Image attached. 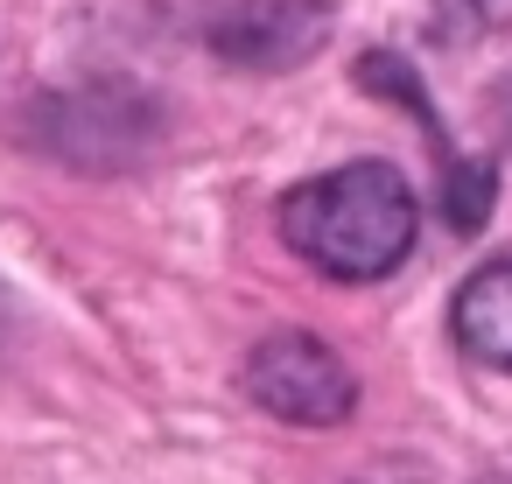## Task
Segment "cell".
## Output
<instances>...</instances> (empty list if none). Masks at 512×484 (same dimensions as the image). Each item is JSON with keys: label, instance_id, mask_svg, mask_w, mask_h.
Instances as JSON below:
<instances>
[{"label": "cell", "instance_id": "1", "mask_svg": "<svg viewBox=\"0 0 512 484\" xmlns=\"http://www.w3.org/2000/svg\"><path fill=\"white\" fill-rule=\"evenodd\" d=\"M414 190L393 162H344L281 197V239L330 281H386L414 253Z\"/></svg>", "mask_w": 512, "mask_h": 484}, {"label": "cell", "instance_id": "6", "mask_svg": "<svg viewBox=\"0 0 512 484\" xmlns=\"http://www.w3.org/2000/svg\"><path fill=\"white\" fill-rule=\"evenodd\" d=\"M358 484H435L428 470H372V477H358Z\"/></svg>", "mask_w": 512, "mask_h": 484}, {"label": "cell", "instance_id": "3", "mask_svg": "<svg viewBox=\"0 0 512 484\" xmlns=\"http://www.w3.org/2000/svg\"><path fill=\"white\" fill-rule=\"evenodd\" d=\"M134 113H148L134 92L120 99V92H50V99H36L29 113H22V134L36 141V148H50V155H64V162H127V155H141L134 141Z\"/></svg>", "mask_w": 512, "mask_h": 484}, {"label": "cell", "instance_id": "7", "mask_svg": "<svg viewBox=\"0 0 512 484\" xmlns=\"http://www.w3.org/2000/svg\"><path fill=\"white\" fill-rule=\"evenodd\" d=\"M491 120H498V141H505V148H512V85H505V92H498V99H491Z\"/></svg>", "mask_w": 512, "mask_h": 484}, {"label": "cell", "instance_id": "4", "mask_svg": "<svg viewBox=\"0 0 512 484\" xmlns=\"http://www.w3.org/2000/svg\"><path fill=\"white\" fill-rule=\"evenodd\" d=\"M323 36H330L323 0H239L232 15L211 22V50L246 71H288L302 57H316Z\"/></svg>", "mask_w": 512, "mask_h": 484}, {"label": "cell", "instance_id": "8", "mask_svg": "<svg viewBox=\"0 0 512 484\" xmlns=\"http://www.w3.org/2000/svg\"><path fill=\"white\" fill-rule=\"evenodd\" d=\"M484 484H512V477H484Z\"/></svg>", "mask_w": 512, "mask_h": 484}, {"label": "cell", "instance_id": "2", "mask_svg": "<svg viewBox=\"0 0 512 484\" xmlns=\"http://www.w3.org/2000/svg\"><path fill=\"white\" fill-rule=\"evenodd\" d=\"M239 386H246L253 407H267L274 421H295V428H337V421H351V407H358L351 365H344L323 337H309V330H274V337H260V344L246 351V365H239Z\"/></svg>", "mask_w": 512, "mask_h": 484}, {"label": "cell", "instance_id": "5", "mask_svg": "<svg viewBox=\"0 0 512 484\" xmlns=\"http://www.w3.org/2000/svg\"><path fill=\"white\" fill-rule=\"evenodd\" d=\"M449 330H456L463 358H477V365H491V372H512V253H505V260H484V267L456 288Z\"/></svg>", "mask_w": 512, "mask_h": 484}]
</instances>
